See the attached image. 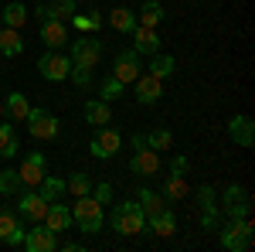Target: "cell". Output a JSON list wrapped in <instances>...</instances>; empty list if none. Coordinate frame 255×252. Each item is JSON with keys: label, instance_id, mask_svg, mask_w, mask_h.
<instances>
[{"label": "cell", "instance_id": "cell-31", "mask_svg": "<svg viewBox=\"0 0 255 252\" xmlns=\"http://www.w3.org/2000/svg\"><path fill=\"white\" fill-rule=\"evenodd\" d=\"M38 194L44 198V201H58L61 194H65V181H61V177L44 174V177H41V184H38Z\"/></svg>", "mask_w": 255, "mask_h": 252}, {"label": "cell", "instance_id": "cell-16", "mask_svg": "<svg viewBox=\"0 0 255 252\" xmlns=\"http://www.w3.org/2000/svg\"><path fill=\"white\" fill-rule=\"evenodd\" d=\"M197 201H201V225H204V229H221V225H218L215 188H211V184H201V188H197Z\"/></svg>", "mask_w": 255, "mask_h": 252}, {"label": "cell", "instance_id": "cell-23", "mask_svg": "<svg viewBox=\"0 0 255 252\" xmlns=\"http://www.w3.org/2000/svg\"><path fill=\"white\" fill-rule=\"evenodd\" d=\"M139 208H143V215L146 218H153V215H160V212H167L170 208V201L163 198V194H157V191H150V188H139Z\"/></svg>", "mask_w": 255, "mask_h": 252}, {"label": "cell", "instance_id": "cell-21", "mask_svg": "<svg viewBox=\"0 0 255 252\" xmlns=\"http://www.w3.org/2000/svg\"><path fill=\"white\" fill-rule=\"evenodd\" d=\"M228 136L235 140V147H252L255 143V123L249 116H235L228 123Z\"/></svg>", "mask_w": 255, "mask_h": 252}, {"label": "cell", "instance_id": "cell-9", "mask_svg": "<svg viewBox=\"0 0 255 252\" xmlns=\"http://www.w3.org/2000/svg\"><path fill=\"white\" fill-rule=\"evenodd\" d=\"M221 212L228 218H245L252 215V201H249V191L242 184H228L225 188V201H221Z\"/></svg>", "mask_w": 255, "mask_h": 252}, {"label": "cell", "instance_id": "cell-43", "mask_svg": "<svg viewBox=\"0 0 255 252\" xmlns=\"http://www.w3.org/2000/svg\"><path fill=\"white\" fill-rule=\"evenodd\" d=\"M3 116H7V109H3V102H0V119H3Z\"/></svg>", "mask_w": 255, "mask_h": 252}, {"label": "cell", "instance_id": "cell-36", "mask_svg": "<svg viewBox=\"0 0 255 252\" xmlns=\"http://www.w3.org/2000/svg\"><path fill=\"white\" fill-rule=\"evenodd\" d=\"M65 191H72L75 198H82V194L92 191V181H89V174H82V171H79V174H72L68 181H65Z\"/></svg>", "mask_w": 255, "mask_h": 252}, {"label": "cell", "instance_id": "cell-1", "mask_svg": "<svg viewBox=\"0 0 255 252\" xmlns=\"http://www.w3.org/2000/svg\"><path fill=\"white\" fill-rule=\"evenodd\" d=\"M255 242V222L252 215L245 218H228V225L221 229V249L228 252H249Z\"/></svg>", "mask_w": 255, "mask_h": 252}, {"label": "cell", "instance_id": "cell-11", "mask_svg": "<svg viewBox=\"0 0 255 252\" xmlns=\"http://www.w3.org/2000/svg\"><path fill=\"white\" fill-rule=\"evenodd\" d=\"M129 174H136V177L160 174V154L150 150V147H136L133 150V160H129Z\"/></svg>", "mask_w": 255, "mask_h": 252}, {"label": "cell", "instance_id": "cell-40", "mask_svg": "<svg viewBox=\"0 0 255 252\" xmlns=\"http://www.w3.org/2000/svg\"><path fill=\"white\" fill-rule=\"evenodd\" d=\"M99 198V205H106V201H109V198H113V188H109V184H99L96 191H92Z\"/></svg>", "mask_w": 255, "mask_h": 252}, {"label": "cell", "instance_id": "cell-32", "mask_svg": "<svg viewBox=\"0 0 255 252\" xmlns=\"http://www.w3.org/2000/svg\"><path fill=\"white\" fill-rule=\"evenodd\" d=\"M174 68H177V61L170 58V55H163V51H157V55H150V75L167 78V75H174Z\"/></svg>", "mask_w": 255, "mask_h": 252}, {"label": "cell", "instance_id": "cell-7", "mask_svg": "<svg viewBox=\"0 0 255 252\" xmlns=\"http://www.w3.org/2000/svg\"><path fill=\"white\" fill-rule=\"evenodd\" d=\"M119 147H123V136L116 130H109V126H99V133L89 143V154L96 157V160H109V157L119 154Z\"/></svg>", "mask_w": 255, "mask_h": 252}, {"label": "cell", "instance_id": "cell-28", "mask_svg": "<svg viewBox=\"0 0 255 252\" xmlns=\"http://www.w3.org/2000/svg\"><path fill=\"white\" fill-rule=\"evenodd\" d=\"M17 130H14V123H7V119H0V157H14L17 154Z\"/></svg>", "mask_w": 255, "mask_h": 252}, {"label": "cell", "instance_id": "cell-29", "mask_svg": "<svg viewBox=\"0 0 255 252\" xmlns=\"http://www.w3.org/2000/svg\"><path fill=\"white\" fill-rule=\"evenodd\" d=\"M27 14H31V10H27L24 3H7L3 14H0V20H3L7 27H17V31H20V27L27 24Z\"/></svg>", "mask_w": 255, "mask_h": 252}, {"label": "cell", "instance_id": "cell-2", "mask_svg": "<svg viewBox=\"0 0 255 252\" xmlns=\"http://www.w3.org/2000/svg\"><path fill=\"white\" fill-rule=\"evenodd\" d=\"M72 218H75V225H79V232L85 235H96L102 229V222H106V215H102V205H99V198L92 191L82 194L79 201H75V208H72Z\"/></svg>", "mask_w": 255, "mask_h": 252}, {"label": "cell", "instance_id": "cell-19", "mask_svg": "<svg viewBox=\"0 0 255 252\" xmlns=\"http://www.w3.org/2000/svg\"><path fill=\"white\" fill-rule=\"evenodd\" d=\"M143 232L157 235V239H170V235L177 232V215L167 208V212L153 215V218H146V225H143Z\"/></svg>", "mask_w": 255, "mask_h": 252}, {"label": "cell", "instance_id": "cell-27", "mask_svg": "<svg viewBox=\"0 0 255 252\" xmlns=\"http://www.w3.org/2000/svg\"><path fill=\"white\" fill-rule=\"evenodd\" d=\"M109 24H113V31H119V34H129L136 27V14L126 10V7H113L109 10Z\"/></svg>", "mask_w": 255, "mask_h": 252}, {"label": "cell", "instance_id": "cell-25", "mask_svg": "<svg viewBox=\"0 0 255 252\" xmlns=\"http://www.w3.org/2000/svg\"><path fill=\"white\" fill-rule=\"evenodd\" d=\"M143 147H150V150H170L174 147V133L167 130V126H157V130H150V133H143Z\"/></svg>", "mask_w": 255, "mask_h": 252}, {"label": "cell", "instance_id": "cell-6", "mask_svg": "<svg viewBox=\"0 0 255 252\" xmlns=\"http://www.w3.org/2000/svg\"><path fill=\"white\" fill-rule=\"evenodd\" d=\"M44 174H48V160H44V154H41V150L24 154V160H20V171H17L20 184H24V188H38Z\"/></svg>", "mask_w": 255, "mask_h": 252}, {"label": "cell", "instance_id": "cell-30", "mask_svg": "<svg viewBox=\"0 0 255 252\" xmlns=\"http://www.w3.org/2000/svg\"><path fill=\"white\" fill-rule=\"evenodd\" d=\"M3 109H7V116H10V119H27L31 102L24 99V92H10V96H7V102H3Z\"/></svg>", "mask_w": 255, "mask_h": 252}, {"label": "cell", "instance_id": "cell-22", "mask_svg": "<svg viewBox=\"0 0 255 252\" xmlns=\"http://www.w3.org/2000/svg\"><path fill=\"white\" fill-rule=\"evenodd\" d=\"M85 123H89V126H109V123H113V113H109V102H106V99H89V102H85Z\"/></svg>", "mask_w": 255, "mask_h": 252}, {"label": "cell", "instance_id": "cell-38", "mask_svg": "<svg viewBox=\"0 0 255 252\" xmlns=\"http://www.w3.org/2000/svg\"><path fill=\"white\" fill-rule=\"evenodd\" d=\"M17 191H24L17 171H0V194H17Z\"/></svg>", "mask_w": 255, "mask_h": 252}, {"label": "cell", "instance_id": "cell-42", "mask_svg": "<svg viewBox=\"0 0 255 252\" xmlns=\"http://www.w3.org/2000/svg\"><path fill=\"white\" fill-rule=\"evenodd\" d=\"M24 235H27V232H24V229H17V232L7 239V246H24Z\"/></svg>", "mask_w": 255, "mask_h": 252}, {"label": "cell", "instance_id": "cell-3", "mask_svg": "<svg viewBox=\"0 0 255 252\" xmlns=\"http://www.w3.org/2000/svg\"><path fill=\"white\" fill-rule=\"evenodd\" d=\"M146 225V215L139 208V201H119L113 208V229L119 235H139Z\"/></svg>", "mask_w": 255, "mask_h": 252}, {"label": "cell", "instance_id": "cell-39", "mask_svg": "<svg viewBox=\"0 0 255 252\" xmlns=\"http://www.w3.org/2000/svg\"><path fill=\"white\" fill-rule=\"evenodd\" d=\"M68 75L75 78V85H82V89H89L92 85V68H79V65H72V72Z\"/></svg>", "mask_w": 255, "mask_h": 252}, {"label": "cell", "instance_id": "cell-35", "mask_svg": "<svg viewBox=\"0 0 255 252\" xmlns=\"http://www.w3.org/2000/svg\"><path fill=\"white\" fill-rule=\"evenodd\" d=\"M20 229V222H17V212L14 208H0V239L7 242L10 235Z\"/></svg>", "mask_w": 255, "mask_h": 252}, {"label": "cell", "instance_id": "cell-5", "mask_svg": "<svg viewBox=\"0 0 255 252\" xmlns=\"http://www.w3.org/2000/svg\"><path fill=\"white\" fill-rule=\"evenodd\" d=\"M27 130L34 140H55L58 136V116L55 113H48V109H34L31 106V113H27Z\"/></svg>", "mask_w": 255, "mask_h": 252}, {"label": "cell", "instance_id": "cell-10", "mask_svg": "<svg viewBox=\"0 0 255 252\" xmlns=\"http://www.w3.org/2000/svg\"><path fill=\"white\" fill-rule=\"evenodd\" d=\"M48 205H51V201H44L38 191L27 188V191L20 194V201H17V215H20V218H27V222H34V225H41L44 215H48Z\"/></svg>", "mask_w": 255, "mask_h": 252}, {"label": "cell", "instance_id": "cell-37", "mask_svg": "<svg viewBox=\"0 0 255 252\" xmlns=\"http://www.w3.org/2000/svg\"><path fill=\"white\" fill-rule=\"evenodd\" d=\"M119 96H126V85L119 82V78H106L102 82V89H99V99H106V102H113V99H119Z\"/></svg>", "mask_w": 255, "mask_h": 252}, {"label": "cell", "instance_id": "cell-4", "mask_svg": "<svg viewBox=\"0 0 255 252\" xmlns=\"http://www.w3.org/2000/svg\"><path fill=\"white\" fill-rule=\"evenodd\" d=\"M99 58H102V41L99 38L82 34V38L72 41V65H79V68H96Z\"/></svg>", "mask_w": 255, "mask_h": 252}, {"label": "cell", "instance_id": "cell-18", "mask_svg": "<svg viewBox=\"0 0 255 252\" xmlns=\"http://www.w3.org/2000/svg\"><path fill=\"white\" fill-rule=\"evenodd\" d=\"M24 249L27 252H51V249H58V235L51 232V229H31V232L24 235Z\"/></svg>", "mask_w": 255, "mask_h": 252}, {"label": "cell", "instance_id": "cell-13", "mask_svg": "<svg viewBox=\"0 0 255 252\" xmlns=\"http://www.w3.org/2000/svg\"><path fill=\"white\" fill-rule=\"evenodd\" d=\"M68 24L65 20H41V44L44 48H51V51H58L68 44Z\"/></svg>", "mask_w": 255, "mask_h": 252}, {"label": "cell", "instance_id": "cell-34", "mask_svg": "<svg viewBox=\"0 0 255 252\" xmlns=\"http://www.w3.org/2000/svg\"><path fill=\"white\" fill-rule=\"evenodd\" d=\"M72 27L82 31V34H92V31L102 27V17H99V10L96 14H79V10H75V14H72Z\"/></svg>", "mask_w": 255, "mask_h": 252}, {"label": "cell", "instance_id": "cell-17", "mask_svg": "<svg viewBox=\"0 0 255 252\" xmlns=\"http://www.w3.org/2000/svg\"><path fill=\"white\" fill-rule=\"evenodd\" d=\"M129 34H133V51H136V55H157V51H160L157 27H139V24H136Z\"/></svg>", "mask_w": 255, "mask_h": 252}, {"label": "cell", "instance_id": "cell-8", "mask_svg": "<svg viewBox=\"0 0 255 252\" xmlns=\"http://www.w3.org/2000/svg\"><path fill=\"white\" fill-rule=\"evenodd\" d=\"M38 72H41V78H48V82H65L68 72H72V58H65L58 51H44L38 58Z\"/></svg>", "mask_w": 255, "mask_h": 252}, {"label": "cell", "instance_id": "cell-44", "mask_svg": "<svg viewBox=\"0 0 255 252\" xmlns=\"http://www.w3.org/2000/svg\"><path fill=\"white\" fill-rule=\"evenodd\" d=\"M0 27H3V20H0Z\"/></svg>", "mask_w": 255, "mask_h": 252}, {"label": "cell", "instance_id": "cell-24", "mask_svg": "<svg viewBox=\"0 0 255 252\" xmlns=\"http://www.w3.org/2000/svg\"><path fill=\"white\" fill-rule=\"evenodd\" d=\"M20 51H24L20 31H17V27H0V55H7V58H17Z\"/></svg>", "mask_w": 255, "mask_h": 252}, {"label": "cell", "instance_id": "cell-33", "mask_svg": "<svg viewBox=\"0 0 255 252\" xmlns=\"http://www.w3.org/2000/svg\"><path fill=\"white\" fill-rule=\"evenodd\" d=\"M160 20H163V7H160L157 0H146L143 3V10H139V27H157Z\"/></svg>", "mask_w": 255, "mask_h": 252}, {"label": "cell", "instance_id": "cell-14", "mask_svg": "<svg viewBox=\"0 0 255 252\" xmlns=\"http://www.w3.org/2000/svg\"><path fill=\"white\" fill-rule=\"evenodd\" d=\"M133 85H136V102H143V106H153V102L163 96V78L150 75V72H146V75L139 72V78Z\"/></svg>", "mask_w": 255, "mask_h": 252}, {"label": "cell", "instance_id": "cell-41", "mask_svg": "<svg viewBox=\"0 0 255 252\" xmlns=\"http://www.w3.org/2000/svg\"><path fill=\"white\" fill-rule=\"evenodd\" d=\"M170 171H174V174H184V171H187V157L184 154L174 157V160H170Z\"/></svg>", "mask_w": 255, "mask_h": 252}, {"label": "cell", "instance_id": "cell-12", "mask_svg": "<svg viewBox=\"0 0 255 252\" xmlns=\"http://www.w3.org/2000/svg\"><path fill=\"white\" fill-rule=\"evenodd\" d=\"M109 75L119 78L123 85H133V82L139 78V55H136V51H123V55H116Z\"/></svg>", "mask_w": 255, "mask_h": 252}, {"label": "cell", "instance_id": "cell-15", "mask_svg": "<svg viewBox=\"0 0 255 252\" xmlns=\"http://www.w3.org/2000/svg\"><path fill=\"white\" fill-rule=\"evenodd\" d=\"M79 7H75V0H41L38 7V17L41 20H72V14H75Z\"/></svg>", "mask_w": 255, "mask_h": 252}, {"label": "cell", "instance_id": "cell-26", "mask_svg": "<svg viewBox=\"0 0 255 252\" xmlns=\"http://www.w3.org/2000/svg\"><path fill=\"white\" fill-rule=\"evenodd\" d=\"M187 194H191V188H187L184 174H167V181H163V198L167 201H184Z\"/></svg>", "mask_w": 255, "mask_h": 252}, {"label": "cell", "instance_id": "cell-20", "mask_svg": "<svg viewBox=\"0 0 255 252\" xmlns=\"http://www.w3.org/2000/svg\"><path fill=\"white\" fill-rule=\"evenodd\" d=\"M68 225H72V208L61 205V201H51V205H48V215H44V229H51V232L58 235V232H65Z\"/></svg>", "mask_w": 255, "mask_h": 252}]
</instances>
